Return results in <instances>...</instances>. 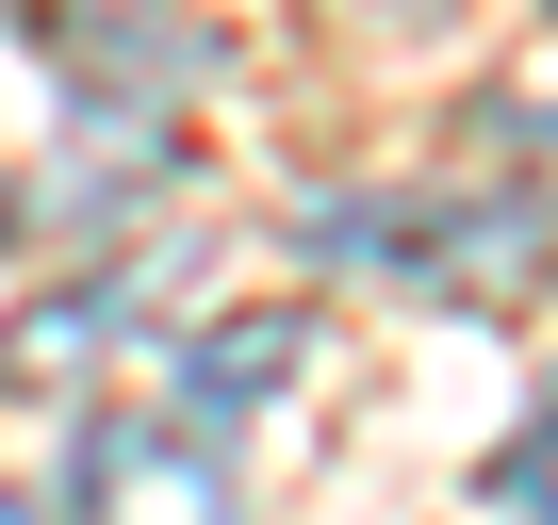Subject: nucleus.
Wrapping results in <instances>:
<instances>
[{
  "instance_id": "1",
  "label": "nucleus",
  "mask_w": 558,
  "mask_h": 525,
  "mask_svg": "<svg viewBox=\"0 0 558 525\" xmlns=\"http://www.w3.org/2000/svg\"><path fill=\"white\" fill-rule=\"evenodd\" d=\"M313 262L395 280L427 313H509L558 280V213L509 181H411V197H313Z\"/></svg>"
},
{
  "instance_id": "2",
  "label": "nucleus",
  "mask_w": 558,
  "mask_h": 525,
  "mask_svg": "<svg viewBox=\"0 0 558 525\" xmlns=\"http://www.w3.org/2000/svg\"><path fill=\"white\" fill-rule=\"evenodd\" d=\"M66 509L83 525H246V492H230L197 411H99L83 460H66Z\"/></svg>"
},
{
  "instance_id": "3",
  "label": "nucleus",
  "mask_w": 558,
  "mask_h": 525,
  "mask_svg": "<svg viewBox=\"0 0 558 525\" xmlns=\"http://www.w3.org/2000/svg\"><path fill=\"white\" fill-rule=\"evenodd\" d=\"M148 296H165V262H132V280H66L50 313L0 329V394H66V378H99V362L148 329Z\"/></svg>"
},
{
  "instance_id": "4",
  "label": "nucleus",
  "mask_w": 558,
  "mask_h": 525,
  "mask_svg": "<svg viewBox=\"0 0 558 525\" xmlns=\"http://www.w3.org/2000/svg\"><path fill=\"white\" fill-rule=\"evenodd\" d=\"M296 362H313V313L296 296H279V313H214V329H181V411L197 427H246Z\"/></svg>"
},
{
  "instance_id": "5",
  "label": "nucleus",
  "mask_w": 558,
  "mask_h": 525,
  "mask_svg": "<svg viewBox=\"0 0 558 525\" xmlns=\"http://www.w3.org/2000/svg\"><path fill=\"white\" fill-rule=\"evenodd\" d=\"M476 525H558V394L493 443V476H476Z\"/></svg>"
},
{
  "instance_id": "6",
  "label": "nucleus",
  "mask_w": 558,
  "mask_h": 525,
  "mask_svg": "<svg viewBox=\"0 0 558 525\" xmlns=\"http://www.w3.org/2000/svg\"><path fill=\"white\" fill-rule=\"evenodd\" d=\"M0 525H50V509H34V492H0Z\"/></svg>"
}]
</instances>
